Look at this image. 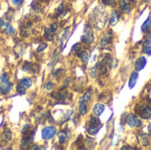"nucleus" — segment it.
<instances>
[{
    "label": "nucleus",
    "instance_id": "f257e3e1",
    "mask_svg": "<svg viewBox=\"0 0 151 150\" xmlns=\"http://www.w3.org/2000/svg\"><path fill=\"white\" fill-rule=\"evenodd\" d=\"M92 20L97 29H102L107 20V12L101 7L96 8L92 14Z\"/></svg>",
    "mask_w": 151,
    "mask_h": 150
},
{
    "label": "nucleus",
    "instance_id": "f03ea898",
    "mask_svg": "<svg viewBox=\"0 0 151 150\" xmlns=\"http://www.w3.org/2000/svg\"><path fill=\"white\" fill-rule=\"evenodd\" d=\"M1 83H0V93L2 95H8L12 89V84L10 82L9 76L6 73H3L0 76Z\"/></svg>",
    "mask_w": 151,
    "mask_h": 150
},
{
    "label": "nucleus",
    "instance_id": "7ed1b4c3",
    "mask_svg": "<svg viewBox=\"0 0 151 150\" xmlns=\"http://www.w3.org/2000/svg\"><path fill=\"white\" fill-rule=\"evenodd\" d=\"M135 112L144 119L151 118V105L150 104H139L135 107Z\"/></svg>",
    "mask_w": 151,
    "mask_h": 150
},
{
    "label": "nucleus",
    "instance_id": "20e7f679",
    "mask_svg": "<svg viewBox=\"0 0 151 150\" xmlns=\"http://www.w3.org/2000/svg\"><path fill=\"white\" fill-rule=\"evenodd\" d=\"M81 42L87 44H90L94 42V34L91 27L87 24L84 28V34L81 36Z\"/></svg>",
    "mask_w": 151,
    "mask_h": 150
},
{
    "label": "nucleus",
    "instance_id": "39448f33",
    "mask_svg": "<svg viewBox=\"0 0 151 150\" xmlns=\"http://www.w3.org/2000/svg\"><path fill=\"white\" fill-rule=\"evenodd\" d=\"M57 134V128L55 126H46L42 130V138L44 141L51 140Z\"/></svg>",
    "mask_w": 151,
    "mask_h": 150
},
{
    "label": "nucleus",
    "instance_id": "423d86ee",
    "mask_svg": "<svg viewBox=\"0 0 151 150\" xmlns=\"http://www.w3.org/2000/svg\"><path fill=\"white\" fill-rule=\"evenodd\" d=\"M127 124L131 127H141L142 125V122L141 121L140 118H138L134 114H129L127 118Z\"/></svg>",
    "mask_w": 151,
    "mask_h": 150
},
{
    "label": "nucleus",
    "instance_id": "0eeeda50",
    "mask_svg": "<svg viewBox=\"0 0 151 150\" xmlns=\"http://www.w3.org/2000/svg\"><path fill=\"white\" fill-rule=\"evenodd\" d=\"M119 7L122 11L128 13L132 10V3L131 0H120L119 1Z\"/></svg>",
    "mask_w": 151,
    "mask_h": 150
},
{
    "label": "nucleus",
    "instance_id": "6e6552de",
    "mask_svg": "<svg viewBox=\"0 0 151 150\" xmlns=\"http://www.w3.org/2000/svg\"><path fill=\"white\" fill-rule=\"evenodd\" d=\"M146 65H147V58L145 57L142 56L137 59V61L135 63V70L137 72L142 71L146 66Z\"/></svg>",
    "mask_w": 151,
    "mask_h": 150
},
{
    "label": "nucleus",
    "instance_id": "1a4fd4ad",
    "mask_svg": "<svg viewBox=\"0 0 151 150\" xmlns=\"http://www.w3.org/2000/svg\"><path fill=\"white\" fill-rule=\"evenodd\" d=\"M111 40H112V34H111V32H107L104 35L102 40H101V46L102 47L108 46L111 42Z\"/></svg>",
    "mask_w": 151,
    "mask_h": 150
},
{
    "label": "nucleus",
    "instance_id": "9d476101",
    "mask_svg": "<svg viewBox=\"0 0 151 150\" xmlns=\"http://www.w3.org/2000/svg\"><path fill=\"white\" fill-rule=\"evenodd\" d=\"M11 140H12V133H11V131H10L9 129L4 130V133H3V135L1 136V139H0L1 143H2L3 145H5V144H7L8 141H10Z\"/></svg>",
    "mask_w": 151,
    "mask_h": 150
},
{
    "label": "nucleus",
    "instance_id": "9b49d317",
    "mask_svg": "<svg viewBox=\"0 0 151 150\" xmlns=\"http://www.w3.org/2000/svg\"><path fill=\"white\" fill-rule=\"evenodd\" d=\"M51 96L53 98H55L56 100L59 101V102H63L64 100L66 99L67 97V93L66 91H59V92H55L51 95Z\"/></svg>",
    "mask_w": 151,
    "mask_h": 150
},
{
    "label": "nucleus",
    "instance_id": "f8f14e48",
    "mask_svg": "<svg viewBox=\"0 0 151 150\" xmlns=\"http://www.w3.org/2000/svg\"><path fill=\"white\" fill-rule=\"evenodd\" d=\"M35 66H36V65H33L30 62H25V64L22 66V70L24 72H31V73H35L36 72L35 68Z\"/></svg>",
    "mask_w": 151,
    "mask_h": 150
},
{
    "label": "nucleus",
    "instance_id": "ddd939ff",
    "mask_svg": "<svg viewBox=\"0 0 151 150\" xmlns=\"http://www.w3.org/2000/svg\"><path fill=\"white\" fill-rule=\"evenodd\" d=\"M119 18H120V15H119V11H113L111 12V16H110V24H111V26H115V25L119 22Z\"/></svg>",
    "mask_w": 151,
    "mask_h": 150
},
{
    "label": "nucleus",
    "instance_id": "4468645a",
    "mask_svg": "<svg viewBox=\"0 0 151 150\" xmlns=\"http://www.w3.org/2000/svg\"><path fill=\"white\" fill-rule=\"evenodd\" d=\"M104 105L103 103H96L95 106H94V109H93V112L96 116H100L103 114V112L104 111Z\"/></svg>",
    "mask_w": 151,
    "mask_h": 150
},
{
    "label": "nucleus",
    "instance_id": "2eb2a0df",
    "mask_svg": "<svg viewBox=\"0 0 151 150\" xmlns=\"http://www.w3.org/2000/svg\"><path fill=\"white\" fill-rule=\"evenodd\" d=\"M102 127V125H92V124H89V126H88V133L91 135H95L96 134L100 128Z\"/></svg>",
    "mask_w": 151,
    "mask_h": 150
},
{
    "label": "nucleus",
    "instance_id": "dca6fc26",
    "mask_svg": "<svg viewBox=\"0 0 151 150\" xmlns=\"http://www.w3.org/2000/svg\"><path fill=\"white\" fill-rule=\"evenodd\" d=\"M138 77H139V74L137 72H134L132 73L131 77H130V80H129V88L132 89L135 87L136 85V81L138 80Z\"/></svg>",
    "mask_w": 151,
    "mask_h": 150
},
{
    "label": "nucleus",
    "instance_id": "f3484780",
    "mask_svg": "<svg viewBox=\"0 0 151 150\" xmlns=\"http://www.w3.org/2000/svg\"><path fill=\"white\" fill-rule=\"evenodd\" d=\"M142 51L147 55H151V41L147 40L142 44Z\"/></svg>",
    "mask_w": 151,
    "mask_h": 150
},
{
    "label": "nucleus",
    "instance_id": "a211bd4d",
    "mask_svg": "<svg viewBox=\"0 0 151 150\" xmlns=\"http://www.w3.org/2000/svg\"><path fill=\"white\" fill-rule=\"evenodd\" d=\"M151 27V14H150V16L148 17V19L145 20V22L143 23V25L142 26V31L143 33H146L149 31V29Z\"/></svg>",
    "mask_w": 151,
    "mask_h": 150
},
{
    "label": "nucleus",
    "instance_id": "6ab92c4d",
    "mask_svg": "<svg viewBox=\"0 0 151 150\" xmlns=\"http://www.w3.org/2000/svg\"><path fill=\"white\" fill-rule=\"evenodd\" d=\"M33 141V137H31V138H29V137H27V138H23L22 140H21V142H20V147H21V149H25V148H27L29 145H30V143Z\"/></svg>",
    "mask_w": 151,
    "mask_h": 150
},
{
    "label": "nucleus",
    "instance_id": "aec40b11",
    "mask_svg": "<svg viewBox=\"0 0 151 150\" xmlns=\"http://www.w3.org/2000/svg\"><path fill=\"white\" fill-rule=\"evenodd\" d=\"M58 141L60 144H64L67 139V134L65 131H61L58 133Z\"/></svg>",
    "mask_w": 151,
    "mask_h": 150
},
{
    "label": "nucleus",
    "instance_id": "412c9836",
    "mask_svg": "<svg viewBox=\"0 0 151 150\" xmlns=\"http://www.w3.org/2000/svg\"><path fill=\"white\" fill-rule=\"evenodd\" d=\"M19 83H21L24 87H26L27 88H30L32 86V80L28 78H23L20 80Z\"/></svg>",
    "mask_w": 151,
    "mask_h": 150
},
{
    "label": "nucleus",
    "instance_id": "4be33fe9",
    "mask_svg": "<svg viewBox=\"0 0 151 150\" xmlns=\"http://www.w3.org/2000/svg\"><path fill=\"white\" fill-rule=\"evenodd\" d=\"M78 57L81 59L82 62H87L88 59V54L87 51H81V52H78Z\"/></svg>",
    "mask_w": 151,
    "mask_h": 150
},
{
    "label": "nucleus",
    "instance_id": "5701e85b",
    "mask_svg": "<svg viewBox=\"0 0 151 150\" xmlns=\"http://www.w3.org/2000/svg\"><path fill=\"white\" fill-rule=\"evenodd\" d=\"M26 87H24L21 83H19L17 87H16V90H17V92H18V94L19 95H25L26 94Z\"/></svg>",
    "mask_w": 151,
    "mask_h": 150
},
{
    "label": "nucleus",
    "instance_id": "b1692460",
    "mask_svg": "<svg viewBox=\"0 0 151 150\" xmlns=\"http://www.w3.org/2000/svg\"><path fill=\"white\" fill-rule=\"evenodd\" d=\"M46 39L48 41H53V32L51 30H50L49 28L45 29V34H44Z\"/></svg>",
    "mask_w": 151,
    "mask_h": 150
},
{
    "label": "nucleus",
    "instance_id": "393cba45",
    "mask_svg": "<svg viewBox=\"0 0 151 150\" xmlns=\"http://www.w3.org/2000/svg\"><path fill=\"white\" fill-rule=\"evenodd\" d=\"M88 111V108L86 106V104L84 103H81L80 106H79V112L81 114V115H85Z\"/></svg>",
    "mask_w": 151,
    "mask_h": 150
},
{
    "label": "nucleus",
    "instance_id": "a878e982",
    "mask_svg": "<svg viewBox=\"0 0 151 150\" xmlns=\"http://www.w3.org/2000/svg\"><path fill=\"white\" fill-rule=\"evenodd\" d=\"M141 142H142V144L143 145V146H148L149 144H150V140H149V138L147 137V135L146 134H142V136H141Z\"/></svg>",
    "mask_w": 151,
    "mask_h": 150
},
{
    "label": "nucleus",
    "instance_id": "bb28decb",
    "mask_svg": "<svg viewBox=\"0 0 151 150\" xmlns=\"http://www.w3.org/2000/svg\"><path fill=\"white\" fill-rule=\"evenodd\" d=\"M5 32L8 34H13L14 32H15V29L10 24H6L5 25Z\"/></svg>",
    "mask_w": 151,
    "mask_h": 150
},
{
    "label": "nucleus",
    "instance_id": "cd10ccee",
    "mask_svg": "<svg viewBox=\"0 0 151 150\" xmlns=\"http://www.w3.org/2000/svg\"><path fill=\"white\" fill-rule=\"evenodd\" d=\"M90 98H91V93H90L89 91H88V92H86V93L84 94V95L82 96L81 103H86V102L89 101Z\"/></svg>",
    "mask_w": 151,
    "mask_h": 150
},
{
    "label": "nucleus",
    "instance_id": "c85d7f7f",
    "mask_svg": "<svg viewBox=\"0 0 151 150\" xmlns=\"http://www.w3.org/2000/svg\"><path fill=\"white\" fill-rule=\"evenodd\" d=\"M29 130H30V126L27 125V124H26V125H24L21 133H22L23 135H26V134H27V133H29Z\"/></svg>",
    "mask_w": 151,
    "mask_h": 150
},
{
    "label": "nucleus",
    "instance_id": "c756f323",
    "mask_svg": "<svg viewBox=\"0 0 151 150\" xmlns=\"http://www.w3.org/2000/svg\"><path fill=\"white\" fill-rule=\"evenodd\" d=\"M116 0H103V4L105 5H112L115 4Z\"/></svg>",
    "mask_w": 151,
    "mask_h": 150
},
{
    "label": "nucleus",
    "instance_id": "7c9ffc66",
    "mask_svg": "<svg viewBox=\"0 0 151 150\" xmlns=\"http://www.w3.org/2000/svg\"><path fill=\"white\" fill-rule=\"evenodd\" d=\"M81 43H76V44H74L73 45V50L76 52V53H78L80 50H81Z\"/></svg>",
    "mask_w": 151,
    "mask_h": 150
},
{
    "label": "nucleus",
    "instance_id": "2f4dec72",
    "mask_svg": "<svg viewBox=\"0 0 151 150\" xmlns=\"http://www.w3.org/2000/svg\"><path fill=\"white\" fill-rule=\"evenodd\" d=\"M46 47H47V44H46V43H42V44L39 46V48H37V51H38V52H41V51H42L43 50H45Z\"/></svg>",
    "mask_w": 151,
    "mask_h": 150
},
{
    "label": "nucleus",
    "instance_id": "473e14b6",
    "mask_svg": "<svg viewBox=\"0 0 151 150\" xmlns=\"http://www.w3.org/2000/svg\"><path fill=\"white\" fill-rule=\"evenodd\" d=\"M24 0H12V4L13 5H19L23 3Z\"/></svg>",
    "mask_w": 151,
    "mask_h": 150
},
{
    "label": "nucleus",
    "instance_id": "72a5a7b5",
    "mask_svg": "<svg viewBox=\"0 0 151 150\" xmlns=\"http://www.w3.org/2000/svg\"><path fill=\"white\" fill-rule=\"evenodd\" d=\"M57 29H58V24H57V23H53V24L51 25V27H50V30L54 33V32L57 31Z\"/></svg>",
    "mask_w": 151,
    "mask_h": 150
},
{
    "label": "nucleus",
    "instance_id": "f704fd0d",
    "mask_svg": "<svg viewBox=\"0 0 151 150\" xmlns=\"http://www.w3.org/2000/svg\"><path fill=\"white\" fill-rule=\"evenodd\" d=\"M52 88V83L51 82H49L48 84H47V86H46V89L47 90H50Z\"/></svg>",
    "mask_w": 151,
    "mask_h": 150
},
{
    "label": "nucleus",
    "instance_id": "c9c22d12",
    "mask_svg": "<svg viewBox=\"0 0 151 150\" xmlns=\"http://www.w3.org/2000/svg\"><path fill=\"white\" fill-rule=\"evenodd\" d=\"M4 26V19H1V18H0V29H1Z\"/></svg>",
    "mask_w": 151,
    "mask_h": 150
},
{
    "label": "nucleus",
    "instance_id": "e433bc0d",
    "mask_svg": "<svg viewBox=\"0 0 151 150\" xmlns=\"http://www.w3.org/2000/svg\"><path fill=\"white\" fill-rule=\"evenodd\" d=\"M149 133H150V135L151 136V124L149 126Z\"/></svg>",
    "mask_w": 151,
    "mask_h": 150
},
{
    "label": "nucleus",
    "instance_id": "4c0bfd02",
    "mask_svg": "<svg viewBox=\"0 0 151 150\" xmlns=\"http://www.w3.org/2000/svg\"><path fill=\"white\" fill-rule=\"evenodd\" d=\"M40 1H43V0H40Z\"/></svg>",
    "mask_w": 151,
    "mask_h": 150
}]
</instances>
